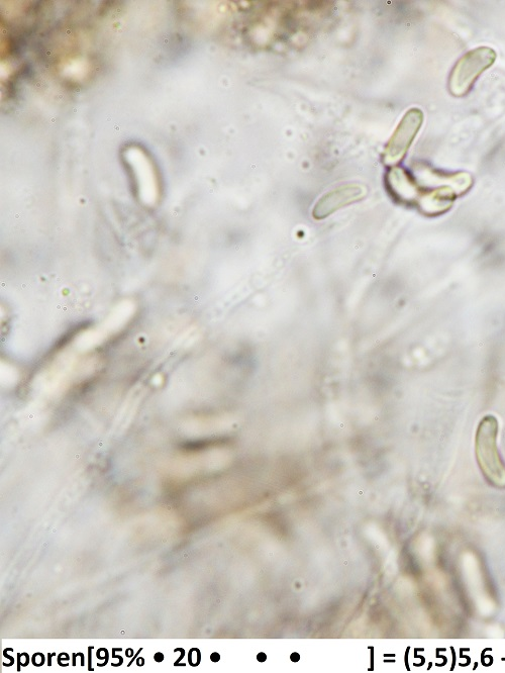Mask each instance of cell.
<instances>
[{"label": "cell", "mask_w": 505, "mask_h": 673, "mask_svg": "<svg viewBox=\"0 0 505 673\" xmlns=\"http://www.w3.org/2000/svg\"><path fill=\"white\" fill-rule=\"evenodd\" d=\"M367 190L359 184H347L341 186L324 196L316 205L313 216L317 220H323L336 211L357 203L364 199Z\"/></svg>", "instance_id": "4"}, {"label": "cell", "mask_w": 505, "mask_h": 673, "mask_svg": "<svg viewBox=\"0 0 505 673\" xmlns=\"http://www.w3.org/2000/svg\"><path fill=\"white\" fill-rule=\"evenodd\" d=\"M497 436V419L492 415L485 416L476 431L475 454L488 484L495 489L505 490V463L498 451Z\"/></svg>", "instance_id": "1"}, {"label": "cell", "mask_w": 505, "mask_h": 673, "mask_svg": "<svg viewBox=\"0 0 505 673\" xmlns=\"http://www.w3.org/2000/svg\"><path fill=\"white\" fill-rule=\"evenodd\" d=\"M212 660L213 661H219L220 660V655L218 653L212 654Z\"/></svg>", "instance_id": "8"}, {"label": "cell", "mask_w": 505, "mask_h": 673, "mask_svg": "<svg viewBox=\"0 0 505 673\" xmlns=\"http://www.w3.org/2000/svg\"><path fill=\"white\" fill-rule=\"evenodd\" d=\"M496 57V52L489 47H479L465 54L451 72L450 92L454 96L467 94L479 76L494 64Z\"/></svg>", "instance_id": "2"}, {"label": "cell", "mask_w": 505, "mask_h": 673, "mask_svg": "<svg viewBox=\"0 0 505 673\" xmlns=\"http://www.w3.org/2000/svg\"><path fill=\"white\" fill-rule=\"evenodd\" d=\"M155 660H156L157 662H162V661L164 660V655H163L162 653H160V652L156 653V654H155Z\"/></svg>", "instance_id": "7"}, {"label": "cell", "mask_w": 505, "mask_h": 673, "mask_svg": "<svg viewBox=\"0 0 505 673\" xmlns=\"http://www.w3.org/2000/svg\"><path fill=\"white\" fill-rule=\"evenodd\" d=\"M389 184L400 200L411 201L417 197V185L411 177L401 169H393L389 174Z\"/></svg>", "instance_id": "6"}, {"label": "cell", "mask_w": 505, "mask_h": 673, "mask_svg": "<svg viewBox=\"0 0 505 673\" xmlns=\"http://www.w3.org/2000/svg\"><path fill=\"white\" fill-rule=\"evenodd\" d=\"M455 199L453 190L446 186L435 191L429 192L421 200V208L428 215L442 214L450 209Z\"/></svg>", "instance_id": "5"}, {"label": "cell", "mask_w": 505, "mask_h": 673, "mask_svg": "<svg viewBox=\"0 0 505 673\" xmlns=\"http://www.w3.org/2000/svg\"><path fill=\"white\" fill-rule=\"evenodd\" d=\"M424 123L420 109H411L400 121L383 154L386 164H396L407 155Z\"/></svg>", "instance_id": "3"}]
</instances>
